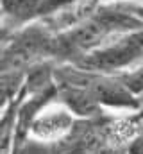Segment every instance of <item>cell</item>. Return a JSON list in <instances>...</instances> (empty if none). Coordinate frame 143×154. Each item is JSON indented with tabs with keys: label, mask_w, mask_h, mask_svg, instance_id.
<instances>
[{
	"label": "cell",
	"mask_w": 143,
	"mask_h": 154,
	"mask_svg": "<svg viewBox=\"0 0 143 154\" xmlns=\"http://www.w3.org/2000/svg\"><path fill=\"white\" fill-rule=\"evenodd\" d=\"M70 65L107 75H120L131 72L143 65V29L111 39L104 47L90 52L88 56Z\"/></svg>",
	"instance_id": "6da1fadb"
},
{
	"label": "cell",
	"mask_w": 143,
	"mask_h": 154,
	"mask_svg": "<svg viewBox=\"0 0 143 154\" xmlns=\"http://www.w3.org/2000/svg\"><path fill=\"white\" fill-rule=\"evenodd\" d=\"M77 120L79 118L68 109V106L57 97H52L32 113L27 122L23 140L41 147H56L72 134Z\"/></svg>",
	"instance_id": "7a4b0ae2"
},
{
	"label": "cell",
	"mask_w": 143,
	"mask_h": 154,
	"mask_svg": "<svg viewBox=\"0 0 143 154\" xmlns=\"http://www.w3.org/2000/svg\"><path fill=\"white\" fill-rule=\"evenodd\" d=\"M25 70L0 65V116L5 115L20 99L25 84Z\"/></svg>",
	"instance_id": "3957f363"
},
{
	"label": "cell",
	"mask_w": 143,
	"mask_h": 154,
	"mask_svg": "<svg viewBox=\"0 0 143 154\" xmlns=\"http://www.w3.org/2000/svg\"><path fill=\"white\" fill-rule=\"evenodd\" d=\"M0 7H2V0H0Z\"/></svg>",
	"instance_id": "277c9868"
}]
</instances>
